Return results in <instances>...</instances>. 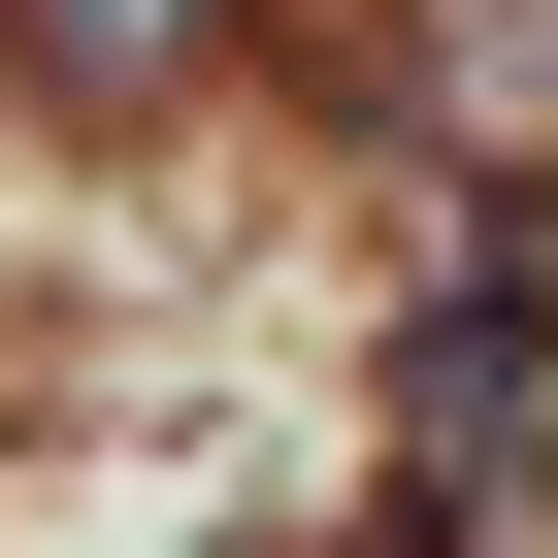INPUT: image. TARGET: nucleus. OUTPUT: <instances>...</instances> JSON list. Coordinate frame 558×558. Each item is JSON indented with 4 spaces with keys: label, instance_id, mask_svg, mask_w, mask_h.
<instances>
[{
    "label": "nucleus",
    "instance_id": "1",
    "mask_svg": "<svg viewBox=\"0 0 558 558\" xmlns=\"http://www.w3.org/2000/svg\"><path fill=\"white\" fill-rule=\"evenodd\" d=\"M34 66H66V99H165V66H197V0H34Z\"/></svg>",
    "mask_w": 558,
    "mask_h": 558
}]
</instances>
